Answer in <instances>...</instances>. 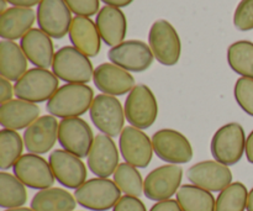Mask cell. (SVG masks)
<instances>
[{
    "label": "cell",
    "mask_w": 253,
    "mask_h": 211,
    "mask_svg": "<svg viewBox=\"0 0 253 211\" xmlns=\"http://www.w3.org/2000/svg\"><path fill=\"white\" fill-rule=\"evenodd\" d=\"M93 100L94 91L90 86L68 83L57 89L47 101L46 109L54 118H79L90 109Z\"/></svg>",
    "instance_id": "obj_1"
},
{
    "label": "cell",
    "mask_w": 253,
    "mask_h": 211,
    "mask_svg": "<svg viewBox=\"0 0 253 211\" xmlns=\"http://www.w3.org/2000/svg\"><path fill=\"white\" fill-rule=\"evenodd\" d=\"M52 71L57 78L67 84L89 83L94 74L89 57L72 46H64L56 52Z\"/></svg>",
    "instance_id": "obj_2"
},
{
    "label": "cell",
    "mask_w": 253,
    "mask_h": 211,
    "mask_svg": "<svg viewBox=\"0 0 253 211\" xmlns=\"http://www.w3.org/2000/svg\"><path fill=\"white\" fill-rule=\"evenodd\" d=\"M74 198L81 207L91 211L114 209L121 199V190L108 178H93L76 189Z\"/></svg>",
    "instance_id": "obj_3"
},
{
    "label": "cell",
    "mask_w": 253,
    "mask_h": 211,
    "mask_svg": "<svg viewBox=\"0 0 253 211\" xmlns=\"http://www.w3.org/2000/svg\"><path fill=\"white\" fill-rule=\"evenodd\" d=\"M246 135L240 124L230 123L220 127L211 140V155L219 163L234 166L246 151Z\"/></svg>",
    "instance_id": "obj_4"
},
{
    "label": "cell",
    "mask_w": 253,
    "mask_h": 211,
    "mask_svg": "<svg viewBox=\"0 0 253 211\" xmlns=\"http://www.w3.org/2000/svg\"><path fill=\"white\" fill-rule=\"evenodd\" d=\"M57 89L58 78L43 68L29 69L14 85L17 99L34 104L48 101Z\"/></svg>",
    "instance_id": "obj_5"
},
{
    "label": "cell",
    "mask_w": 253,
    "mask_h": 211,
    "mask_svg": "<svg viewBox=\"0 0 253 211\" xmlns=\"http://www.w3.org/2000/svg\"><path fill=\"white\" fill-rule=\"evenodd\" d=\"M125 118L131 126L145 130L155 124L158 104L155 94L145 84H138L128 93L125 100Z\"/></svg>",
    "instance_id": "obj_6"
},
{
    "label": "cell",
    "mask_w": 253,
    "mask_h": 211,
    "mask_svg": "<svg viewBox=\"0 0 253 211\" xmlns=\"http://www.w3.org/2000/svg\"><path fill=\"white\" fill-rule=\"evenodd\" d=\"M90 119L99 131L110 137L121 135L125 123V110L115 96L99 94L90 106Z\"/></svg>",
    "instance_id": "obj_7"
},
{
    "label": "cell",
    "mask_w": 253,
    "mask_h": 211,
    "mask_svg": "<svg viewBox=\"0 0 253 211\" xmlns=\"http://www.w3.org/2000/svg\"><path fill=\"white\" fill-rule=\"evenodd\" d=\"M148 43L155 58L163 66H174L180 58L182 44L178 32L166 20H158L148 34Z\"/></svg>",
    "instance_id": "obj_8"
},
{
    "label": "cell",
    "mask_w": 253,
    "mask_h": 211,
    "mask_svg": "<svg viewBox=\"0 0 253 211\" xmlns=\"http://www.w3.org/2000/svg\"><path fill=\"white\" fill-rule=\"evenodd\" d=\"M94 135L86 121L79 118L62 119L58 126V142L67 152L78 158L88 157Z\"/></svg>",
    "instance_id": "obj_9"
},
{
    "label": "cell",
    "mask_w": 253,
    "mask_h": 211,
    "mask_svg": "<svg viewBox=\"0 0 253 211\" xmlns=\"http://www.w3.org/2000/svg\"><path fill=\"white\" fill-rule=\"evenodd\" d=\"M183 169L177 165H166L150 172L143 182V194L153 202H165L179 190Z\"/></svg>",
    "instance_id": "obj_10"
},
{
    "label": "cell",
    "mask_w": 253,
    "mask_h": 211,
    "mask_svg": "<svg viewBox=\"0 0 253 211\" xmlns=\"http://www.w3.org/2000/svg\"><path fill=\"white\" fill-rule=\"evenodd\" d=\"M153 151L158 158L172 165L192 161L193 148L188 138L175 130L163 128L152 136Z\"/></svg>",
    "instance_id": "obj_11"
},
{
    "label": "cell",
    "mask_w": 253,
    "mask_h": 211,
    "mask_svg": "<svg viewBox=\"0 0 253 211\" xmlns=\"http://www.w3.org/2000/svg\"><path fill=\"white\" fill-rule=\"evenodd\" d=\"M12 169L15 177L31 189H48L52 188L56 179L49 163L44 158L34 153L21 156Z\"/></svg>",
    "instance_id": "obj_12"
},
{
    "label": "cell",
    "mask_w": 253,
    "mask_h": 211,
    "mask_svg": "<svg viewBox=\"0 0 253 211\" xmlns=\"http://www.w3.org/2000/svg\"><path fill=\"white\" fill-rule=\"evenodd\" d=\"M72 11L64 0H42L37 6L40 29L52 39H63L69 32Z\"/></svg>",
    "instance_id": "obj_13"
},
{
    "label": "cell",
    "mask_w": 253,
    "mask_h": 211,
    "mask_svg": "<svg viewBox=\"0 0 253 211\" xmlns=\"http://www.w3.org/2000/svg\"><path fill=\"white\" fill-rule=\"evenodd\" d=\"M111 63L127 72H145L153 62V53L147 43L137 40H128L113 47L108 52Z\"/></svg>",
    "instance_id": "obj_14"
},
{
    "label": "cell",
    "mask_w": 253,
    "mask_h": 211,
    "mask_svg": "<svg viewBox=\"0 0 253 211\" xmlns=\"http://www.w3.org/2000/svg\"><path fill=\"white\" fill-rule=\"evenodd\" d=\"M120 152L126 163L136 168H146L152 161V141L143 131L127 126L120 135Z\"/></svg>",
    "instance_id": "obj_15"
},
{
    "label": "cell",
    "mask_w": 253,
    "mask_h": 211,
    "mask_svg": "<svg viewBox=\"0 0 253 211\" xmlns=\"http://www.w3.org/2000/svg\"><path fill=\"white\" fill-rule=\"evenodd\" d=\"M48 163L57 182L69 189H78L86 182V168L81 158L64 150L49 155Z\"/></svg>",
    "instance_id": "obj_16"
},
{
    "label": "cell",
    "mask_w": 253,
    "mask_h": 211,
    "mask_svg": "<svg viewBox=\"0 0 253 211\" xmlns=\"http://www.w3.org/2000/svg\"><path fill=\"white\" fill-rule=\"evenodd\" d=\"M187 177L192 184L208 192H222L232 182L230 168L217 161H204L192 166Z\"/></svg>",
    "instance_id": "obj_17"
},
{
    "label": "cell",
    "mask_w": 253,
    "mask_h": 211,
    "mask_svg": "<svg viewBox=\"0 0 253 211\" xmlns=\"http://www.w3.org/2000/svg\"><path fill=\"white\" fill-rule=\"evenodd\" d=\"M119 151L113 138L108 135L95 136L88 155V167L98 178H109L119 167Z\"/></svg>",
    "instance_id": "obj_18"
},
{
    "label": "cell",
    "mask_w": 253,
    "mask_h": 211,
    "mask_svg": "<svg viewBox=\"0 0 253 211\" xmlns=\"http://www.w3.org/2000/svg\"><path fill=\"white\" fill-rule=\"evenodd\" d=\"M58 126L53 115L41 116L32 123L24 133V143L29 153L43 155L49 152L58 140Z\"/></svg>",
    "instance_id": "obj_19"
},
{
    "label": "cell",
    "mask_w": 253,
    "mask_h": 211,
    "mask_svg": "<svg viewBox=\"0 0 253 211\" xmlns=\"http://www.w3.org/2000/svg\"><path fill=\"white\" fill-rule=\"evenodd\" d=\"M93 81L101 93L113 96L124 95L135 88V78L130 72L114 63H103L96 67Z\"/></svg>",
    "instance_id": "obj_20"
},
{
    "label": "cell",
    "mask_w": 253,
    "mask_h": 211,
    "mask_svg": "<svg viewBox=\"0 0 253 211\" xmlns=\"http://www.w3.org/2000/svg\"><path fill=\"white\" fill-rule=\"evenodd\" d=\"M20 47L30 63L37 68H49L54 58L53 42L51 37L41 29H31L21 40Z\"/></svg>",
    "instance_id": "obj_21"
},
{
    "label": "cell",
    "mask_w": 253,
    "mask_h": 211,
    "mask_svg": "<svg viewBox=\"0 0 253 211\" xmlns=\"http://www.w3.org/2000/svg\"><path fill=\"white\" fill-rule=\"evenodd\" d=\"M101 40L108 46L115 47L123 43L126 36V16L119 7L105 5L99 10L95 20Z\"/></svg>",
    "instance_id": "obj_22"
},
{
    "label": "cell",
    "mask_w": 253,
    "mask_h": 211,
    "mask_svg": "<svg viewBox=\"0 0 253 211\" xmlns=\"http://www.w3.org/2000/svg\"><path fill=\"white\" fill-rule=\"evenodd\" d=\"M39 106L21 99H12L0 106V125L7 130L27 128L39 119Z\"/></svg>",
    "instance_id": "obj_23"
},
{
    "label": "cell",
    "mask_w": 253,
    "mask_h": 211,
    "mask_svg": "<svg viewBox=\"0 0 253 211\" xmlns=\"http://www.w3.org/2000/svg\"><path fill=\"white\" fill-rule=\"evenodd\" d=\"M68 35L73 47L79 49L86 57H95L100 52V34L95 22L89 17H74Z\"/></svg>",
    "instance_id": "obj_24"
},
{
    "label": "cell",
    "mask_w": 253,
    "mask_h": 211,
    "mask_svg": "<svg viewBox=\"0 0 253 211\" xmlns=\"http://www.w3.org/2000/svg\"><path fill=\"white\" fill-rule=\"evenodd\" d=\"M36 15L31 7L12 6L0 15V36L14 41L22 39L35 24Z\"/></svg>",
    "instance_id": "obj_25"
},
{
    "label": "cell",
    "mask_w": 253,
    "mask_h": 211,
    "mask_svg": "<svg viewBox=\"0 0 253 211\" xmlns=\"http://www.w3.org/2000/svg\"><path fill=\"white\" fill-rule=\"evenodd\" d=\"M27 61L21 47L14 41L0 42V74L10 82H17L27 72Z\"/></svg>",
    "instance_id": "obj_26"
},
{
    "label": "cell",
    "mask_w": 253,
    "mask_h": 211,
    "mask_svg": "<svg viewBox=\"0 0 253 211\" xmlns=\"http://www.w3.org/2000/svg\"><path fill=\"white\" fill-rule=\"evenodd\" d=\"M76 205V198L61 188L40 190L31 200V209L34 211H73Z\"/></svg>",
    "instance_id": "obj_27"
},
{
    "label": "cell",
    "mask_w": 253,
    "mask_h": 211,
    "mask_svg": "<svg viewBox=\"0 0 253 211\" xmlns=\"http://www.w3.org/2000/svg\"><path fill=\"white\" fill-rule=\"evenodd\" d=\"M177 202L183 211H215L216 200L211 192L194 184H185L177 192Z\"/></svg>",
    "instance_id": "obj_28"
},
{
    "label": "cell",
    "mask_w": 253,
    "mask_h": 211,
    "mask_svg": "<svg viewBox=\"0 0 253 211\" xmlns=\"http://www.w3.org/2000/svg\"><path fill=\"white\" fill-rule=\"evenodd\" d=\"M27 202L25 185L10 173H0V207L4 209L22 208Z\"/></svg>",
    "instance_id": "obj_29"
},
{
    "label": "cell",
    "mask_w": 253,
    "mask_h": 211,
    "mask_svg": "<svg viewBox=\"0 0 253 211\" xmlns=\"http://www.w3.org/2000/svg\"><path fill=\"white\" fill-rule=\"evenodd\" d=\"M227 62L235 73L253 79V43L237 41L227 49Z\"/></svg>",
    "instance_id": "obj_30"
},
{
    "label": "cell",
    "mask_w": 253,
    "mask_h": 211,
    "mask_svg": "<svg viewBox=\"0 0 253 211\" xmlns=\"http://www.w3.org/2000/svg\"><path fill=\"white\" fill-rule=\"evenodd\" d=\"M24 143L16 131L2 128L0 131V168L6 170L14 167L21 158Z\"/></svg>",
    "instance_id": "obj_31"
},
{
    "label": "cell",
    "mask_w": 253,
    "mask_h": 211,
    "mask_svg": "<svg viewBox=\"0 0 253 211\" xmlns=\"http://www.w3.org/2000/svg\"><path fill=\"white\" fill-rule=\"evenodd\" d=\"M114 182L121 193L140 198L143 193V180L137 168L128 163H120L114 173Z\"/></svg>",
    "instance_id": "obj_32"
},
{
    "label": "cell",
    "mask_w": 253,
    "mask_h": 211,
    "mask_svg": "<svg viewBox=\"0 0 253 211\" xmlns=\"http://www.w3.org/2000/svg\"><path fill=\"white\" fill-rule=\"evenodd\" d=\"M249 192L242 183H231L220 192L215 203V211H245L247 209Z\"/></svg>",
    "instance_id": "obj_33"
},
{
    "label": "cell",
    "mask_w": 253,
    "mask_h": 211,
    "mask_svg": "<svg viewBox=\"0 0 253 211\" xmlns=\"http://www.w3.org/2000/svg\"><path fill=\"white\" fill-rule=\"evenodd\" d=\"M234 94L240 108L247 115L253 116V79L245 78V77L237 79Z\"/></svg>",
    "instance_id": "obj_34"
},
{
    "label": "cell",
    "mask_w": 253,
    "mask_h": 211,
    "mask_svg": "<svg viewBox=\"0 0 253 211\" xmlns=\"http://www.w3.org/2000/svg\"><path fill=\"white\" fill-rule=\"evenodd\" d=\"M234 25L240 31L253 30V0H241L234 14Z\"/></svg>",
    "instance_id": "obj_35"
},
{
    "label": "cell",
    "mask_w": 253,
    "mask_h": 211,
    "mask_svg": "<svg viewBox=\"0 0 253 211\" xmlns=\"http://www.w3.org/2000/svg\"><path fill=\"white\" fill-rule=\"evenodd\" d=\"M77 16L90 17L99 12V0H64Z\"/></svg>",
    "instance_id": "obj_36"
},
{
    "label": "cell",
    "mask_w": 253,
    "mask_h": 211,
    "mask_svg": "<svg viewBox=\"0 0 253 211\" xmlns=\"http://www.w3.org/2000/svg\"><path fill=\"white\" fill-rule=\"evenodd\" d=\"M113 211H147L146 210L145 204L140 200V198L130 197V195H125L121 197L118 204L114 207Z\"/></svg>",
    "instance_id": "obj_37"
},
{
    "label": "cell",
    "mask_w": 253,
    "mask_h": 211,
    "mask_svg": "<svg viewBox=\"0 0 253 211\" xmlns=\"http://www.w3.org/2000/svg\"><path fill=\"white\" fill-rule=\"evenodd\" d=\"M150 211H183L177 200H165V202H157L153 205Z\"/></svg>",
    "instance_id": "obj_38"
},
{
    "label": "cell",
    "mask_w": 253,
    "mask_h": 211,
    "mask_svg": "<svg viewBox=\"0 0 253 211\" xmlns=\"http://www.w3.org/2000/svg\"><path fill=\"white\" fill-rule=\"evenodd\" d=\"M0 89H1V95H0L1 96V99H0L1 104L12 100V94H15V90L10 81L1 77V79H0Z\"/></svg>",
    "instance_id": "obj_39"
},
{
    "label": "cell",
    "mask_w": 253,
    "mask_h": 211,
    "mask_svg": "<svg viewBox=\"0 0 253 211\" xmlns=\"http://www.w3.org/2000/svg\"><path fill=\"white\" fill-rule=\"evenodd\" d=\"M6 1L17 7H32L39 5L42 0H6Z\"/></svg>",
    "instance_id": "obj_40"
},
{
    "label": "cell",
    "mask_w": 253,
    "mask_h": 211,
    "mask_svg": "<svg viewBox=\"0 0 253 211\" xmlns=\"http://www.w3.org/2000/svg\"><path fill=\"white\" fill-rule=\"evenodd\" d=\"M245 152H246L247 161L253 165V131L250 133L246 140V151Z\"/></svg>",
    "instance_id": "obj_41"
},
{
    "label": "cell",
    "mask_w": 253,
    "mask_h": 211,
    "mask_svg": "<svg viewBox=\"0 0 253 211\" xmlns=\"http://www.w3.org/2000/svg\"><path fill=\"white\" fill-rule=\"evenodd\" d=\"M104 4L109 5V6H114V7H125L127 5H130L133 0H101Z\"/></svg>",
    "instance_id": "obj_42"
},
{
    "label": "cell",
    "mask_w": 253,
    "mask_h": 211,
    "mask_svg": "<svg viewBox=\"0 0 253 211\" xmlns=\"http://www.w3.org/2000/svg\"><path fill=\"white\" fill-rule=\"evenodd\" d=\"M247 211H253V188L249 193V199H247Z\"/></svg>",
    "instance_id": "obj_43"
},
{
    "label": "cell",
    "mask_w": 253,
    "mask_h": 211,
    "mask_svg": "<svg viewBox=\"0 0 253 211\" xmlns=\"http://www.w3.org/2000/svg\"><path fill=\"white\" fill-rule=\"evenodd\" d=\"M4 211H34V210L29 209V208H15V209H6Z\"/></svg>",
    "instance_id": "obj_44"
},
{
    "label": "cell",
    "mask_w": 253,
    "mask_h": 211,
    "mask_svg": "<svg viewBox=\"0 0 253 211\" xmlns=\"http://www.w3.org/2000/svg\"><path fill=\"white\" fill-rule=\"evenodd\" d=\"M6 0H1V7H0V10H1V12H4L5 11V10H6V9H5V7H6Z\"/></svg>",
    "instance_id": "obj_45"
}]
</instances>
